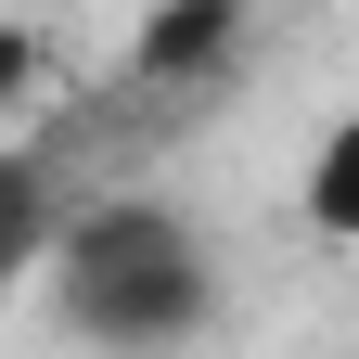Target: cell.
<instances>
[{"mask_svg":"<svg viewBox=\"0 0 359 359\" xmlns=\"http://www.w3.org/2000/svg\"><path fill=\"white\" fill-rule=\"evenodd\" d=\"M52 231H65V180L39 167V154H0V295H13V283H39Z\"/></svg>","mask_w":359,"mask_h":359,"instance_id":"3","label":"cell"},{"mask_svg":"<svg viewBox=\"0 0 359 359\" xmlns=\"http://www.w3.org/2000/svg\"><path fill=\"white\" fill-rule=\"evenodd\" d=\"M308 231H321V244L359 231V116H334L321 142H308Z\"/></svg>","mask_w":359,"mask_h":359,"instance_id":"4","label":"cell"},{"mask_svg":"<svg viewBox=\"0 0 359 359\" xmlns=\"http://www.w3.org/2000/svg\"><path fill=\"white\" fill-rule=\"evenodd\" d=\"M257 0H154L142 13V77H218V52L244 39Z\"/></svg>","mask_w":359,"mask_h":359,"instance_id":"2","label":"cell"},{"mask_svg":"<svg viewBox=\"0 0 359 359\" xmlns=\"http://www.w3.org/2000/svg\"><path fill=\"white\" fill-rule=\"evenodd\" d=\"M26 77H39V39H26V26H0V103H13Z\"/></svg>","mask_w":359,"mask_h":359,"instance_id":"5","label":"cell"},{"mask_svg":"<svg viewBox=\"0 0 359 359\" xmlns=\"http://www.w3.org/2000/svg\"><path fill=\"white\" fill-rule=\"evenodd\" d=\"M39 269H52L65 334L103 359H167L218 321V244L154 193H65V231Z\"/></svg>","mask_w":359,"mask_h":359,"instance_id":"1","label":"cell"}]
</instances>
